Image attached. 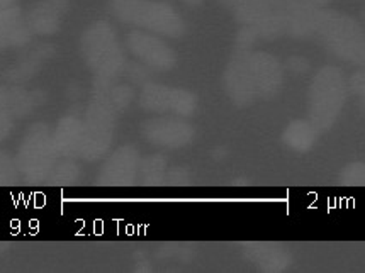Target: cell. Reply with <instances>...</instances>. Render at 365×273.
Listing matches in <instances>:
<instances>
[{"instance_id":"1","label":"cell","mask_w":365,"mask_h":273,"mask_svg":"<svg viewBox=\"0 0 365 273\" xmlns=\"http://www.w3.org/2000/svg\"><path fill=\"white\" fill-rule=\"evenodd\" d=\"M115 12L123 19L165 33H177L180 29V21L175 12L162 4L146 0H115Z\"/></svg>"},{"instance_id":"2","label":"cell","mask_w":365,"mask_h":273,"mask_svg":"<svg viewBox=\"0 0 365 273\" xmlns=\"http://www.w3.org/2000/svg\"><path fill=\"white\" fill-rule=\"evenodd\" d=\"M187 2H189V4H197L199 0H187Z\"/></svg>"},{"instance_id":"3","label":"cell","mask_w":365,"mask_h":273,"mask_svg":"<svg viewBox=\"0 0 365 273\" xmlns=\"http://www.w3.org/2000/svg\"><path fill=\"white\" fill-rule=\"evenodd\" d=\"M316 2H327V0H316Z\"/></svg>"}]
</instances>
